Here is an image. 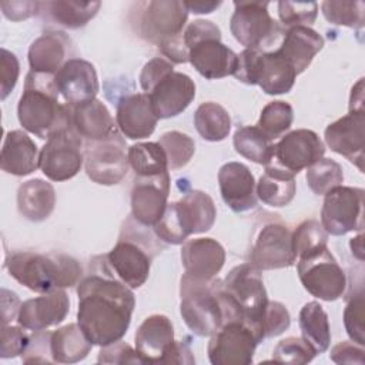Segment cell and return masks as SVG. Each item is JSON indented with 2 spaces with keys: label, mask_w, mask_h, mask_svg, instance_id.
I'll use <instances>...</instances> for the list:
<instances>
[{
  "label": "cell",
  "mask_w": 365,
  "mask_h": 365,
  "mask_svg": "<svg viewBox=\"0 0 365 365\" xmlns=\"http://www.w3.org/2000/svg\"><path fill=\"white\" fill-rule=\"evenodd\" d=\"M297 271L304 288L315 298L335 301L345 292L346 275L328 247L298 258Z\"/></svg>",
  "instance_id": "10"
},
{
  "label": "cell",
  "mask_w": 365,
  "mask_h": 365,
  "mask_svg": "<svg viewBox=\"0 0 365 365\" xmlns=\"http://www.w3.org/2000/svg\"><path fill=\"white\" fill-rule=\"evenodd\" d=\"M234 148L235 151L257 163L267 165L274 154L272 140L257 125H244L234 133Z\"/></svg>",
  "instance_id": "38"
},
{
  "label": "cell",
  "mask_w": 365,
  "mask_h": 365,
  "mask_svg": "<svg viewBox=\"0 0 365 365\" xmlns=\"http://www.w3.org/2000/svg\"><path fill=\"white\" fill-rule=\"evenodd\" d=\"M83 161V141L74 128L50 137L40 151V168L51 181L73 178L78 174Z\"/></svg>",
  "instance_id": "15"
},
{
  "label": "cell",
  "mask_w": 365,
  "mask_h": 365,
  "mask_svg": "<svg viewBox=\"0 0 365 365\" xmlns=\"http://www.w3.org/2000/svg\"><path fill=\"white\" fill-rule=\"evenodd\" d=\"M135 177H153L168 171L167 155L158 143H137L127 150Z\"/></svg>",
  "instance_id": "39"
},
{
  "label": "cell",
  "mask_w": 365,
  "mask_h": 365,
  "mask_svg": "<svg viewBox=\"0 0 365 365\" xmlns=\"http://www.w3.org/2000/svg\"><path fill=\"white\" fill-rule=\"evenodd\" d=\"M362 238H364V235H362V231H359V235L358 237H355V238H352L351 240V242H349V245H351V250H352V254L359 259V261H362L364 259V247H362Z\"/></svg>",
  "instance_id": "60"
},
{
  "label": "cell",
  "mask_w": 365,
  "mask_h": 365,
  "mask_svg": "<svg viewBox=\"0 0 365 365\" xmlns=\"http://www.w3.org/2000/svg\"><path fill=\"white\" fill-rule=\"evenodd\" d=\"M292 242L297 257L302 258L327 248L328 232L318 221L305 220L292 231Z\"/></svg>",
  "instance_id": "43"
},
{
  "label": "cell",
  "mask_w": 365,
  "mask_h": 365,
  "mask_svg": "<svg viewBox=\"0 0 365 365\" xmlns=\"http://www.w3.org/2000/svg\"><path fill=\"white\" fill-rule=\"evenodd\" d=\"M174 71L173 63L163 57H154L148 63L144 64L141 73H140V86L141 88L148 93L163 77H165L168 73Z\"/></svg>",
  "instance_id": "52"
},
{
  "label": "cell",
  "mask_w": 365,
  "mask_h": 365,
  "mask_svg": "<svg viewBox=\"0 0 365 365\" xmlns=\"http://www.w3.org/2000/svg\"><path fill=\"white\" fill-rule=\"evenodd\" d=\"M364 291L359 288L348 297L344 309V325L351 341L365 345V325H364Z\"/></svg>",
  "instance_id": "46"
},
{
  "label": "cell",
  "mask_w": 365,
  "mask_h": 365,
  "mask_svg": "<svg viewBox=\"0 0 365 365\" xmlns=\"http://www.w3.org/2000/svg\"><path fill=\"white\" fill-rule=\"evenodd\" d=\"M364 111H349L344 117L331 123L324 133L327 145L336 154L355 164L359 171H364Z\"/></svg>",
  "instance_id": "18"
},
{
  "label": "cell",
  "mask_w": 365,
  "mask_h": 365,
  "mask_svg": "<svg viewBox=\"0 0 365 365\" xmlns=\"http://www.w3.org/2000/svg\"><path fill=\"white\" fill-rule=\"evenodd\" d=\"M259 344L255 332L242 321H228L211 335L207 346L212 365H248Z\"/></svg>",
  "instance_id": "14"
},
{
  "label": "cell",
  "mask_w": 365,
  "mask_h": 365,
  "mask_svg": "<svg viewBox=\"0 0 365 365\" xmlns=\"http://www.w3.org/2000/svg\"><path fill=\"white\" fill-rule=\"evenodd\" d=\"M255 190L257 197L264 204L269 207H285L295 197V175L272 163H268Z\"/></svg>",
  "instance_id": "34"
},
{
  "label": "cell",
  "mask_w": 365,
  "mask_h": 365,
  "mask_svg": "<svg viewBox=\"0 0 365 365\" xmlns=\"http://www.w3.org/2000/svg\"><path fill=\"white\" fill-rule=\"evenodd\" d=\"M181 262L187 275L208 281L224 267L225 251L214 238L187 240L181 248Z\"/></svg>",
  "instance_id": "24"
},
{
  "label": "cell",
  "mask_w": 365,
  "mask_h": 365,
  "mask_svg": "<svg viewBox=\"0 0 365 365\" xmlns=\"http://www.w3.org/2000/svg\"><path fill=\"white\" fill-rule=\"evenodd\" d=\"M20 305V299L14 292L4 288L1 289V327L17 318Z\"/></svg>",
  "instance_id": "57"
},
{
  "label": "cell",
  "mask_w": 365,
  "mask_h": 365,
  "mask_svg": "<svg viewBox=\"0 0 365 365\" xmlns=\"http://www.w3.org/2000/svg\"><path fill=\"white\" fill-rule=\"evenodd\" d=\"M248 259L259 271L291 267L297 259L291 228L278 218L264 221L255 230Z\"/></svg>",
  "instance_id": "9"
},
{
  "label": "cell",
  "mask_w": 365,
  "mask_h": 365,
  "mask_svg": "<svg viewBox=\"0 0 365 365\" xmlns=\"http://www.w3.org/2000/svg\"><path fill=\"white\" fill-rule=\"evenodd\" d=\"M54 205V187L41 178L29 180L17 190V210L29 221L40 222L47 220Z\"/></svg>",
  "instance_id": "33"
},
{
  "label": "cell",
  "mask_w": 365,
  "mask_h": 365,
  "mask_svg": "<svg viewBox=\"0 0 365 365\" xmlns=\"http://www.w3.org/2000/svg\"><path fill=\"white\" fill-rule=\"evenodd\" d=\"M1 170L7 174L23 177L40 167V153L36 143L21 130H11L6 134L1 154Z\"/></svg>",
  "instance_id": "27"
},
{
  "label": "cell",
  "mask_w": 365,
  "mask_h": 365,
  "mask_svg": "<svg viewBox=\"0 0 365 365\" xmlns=\"http://www.w3.org/2000/svg\"><path fill=\"white\" fill-rule=\"evenodd\" d=\"M322 47L324 37L319 33L307 26H297L288 29L277 51L291 63L297 74H301Z\"/></svg>",
  "instance_id": "31"
},
{
  "label": "cell",
  "mask_w": 365,
  "mask_h": 365,
  "mask_svg": "<svg viewBox=\"0 0 365 365\" xmlns=\"http://www.w3.org/2000/svg\"><path fill=\"white\" fill-rule=\"evenodd\" d=\"M9 274L26 288L44 294L77 285L83 277L80 262L63 252H11L6 259Z\"/></svg>",
  "instance_id": "4"
},
{
  "label": "cell",
  "mask_w": 365,
  "mask_h": 365,
  "mask_svg": "<svg viewBox=\"0 0 365 365\" xmlns=\"http://www.w3.org/2000/svg\"><path fill=\"white\" fill-rule=\"evenodd\" d=\"M218 184L224 202L235 212H245L257 205V184L250 168L237 161L224 164L218 171Z\"/></svg>",
  "instance_id": "22"
},
{
  "label": "cell",
  "mask_w": 365,
  "mask_h": 365,
  "mask_svg": "<svg viewBox=\"0 0 365 365\" xmlns=\"http://www.w3.org/2000/svg\"><path fill=\"white\" fill-rule=\"evenodd\" d=\"M194 125L204 140L222 141L230 134L231 117L218 103L205 101L194 113Z\"/></svg>",
  "instance_id": "37"
},
{
  "label": "cell",
  "mask_w": 365,
  "mask_h": 365,
  "mask_svg": "<svg viewBox=\"0 0 365 365\" xmlns=\"http://www.w3.org/2000/svg\"><path fill=\"white\" fill-rule=\"evenodd\" d=\"M331 361L335 364H365V349L364 345H359L354 341H342L334 345L329 354Z\"/></svg>",
  "instance_id": "54"
},
{
  "label": "cell",
  "mask_w": 365,
  "mask_h": 365,
  "mask_svg": "<svg viewBox=\"0 0 365 365\" xmlns=\"http://www.w3.org/2000/svg\"><path fill=\"white\" fill-rule=\"evenodd\" d=\"M161 364H195L194 355L190 349V346L184 341H173L161 359Z\"/></svg>",
  "instance_id": "56"
},
{
  "label": "cell",
  "mask_w": 365,
  "mask_h": 365,
  "mask_svg": "<svg viewBox=\"0 0 365 365\" xmlns=\"http://www.w3.org/2000/svg\"><path fill=\"white\" fill-rule=\"evenodd\" d=\"M317 352L302 336H288L281 339L272 352V361L279 364H308Z\"/></svg>",
  "instance_id": "45"
},
{
  "label": "cell",
  "mask_w": 365,
  "mask_h": 365,
  "mask_svg": "<svg viewBox=\"0 0 365 365\" xmlns=\"http://www.w3.org/2000/svg\"><path fill=\"white\" fill-rule=\"evenodd\" d=\"M268 1H234L230 30L245 48L269 51L282 34L281 26L269 16Z\"/></svg>",
  "instance_id": "8"
},
{
  "label": "cell",
  "mask_w": 365,
  "mask_h": 365,
  "mask_svg": "<svg viewBox=\"0 0 365 365\" xmlns=\"http://www.w3.org/2000/svg\"><path fill=\"white\" fill-rule=\"evenodd\" d=\"M125 140L121 133L84 144V168L88 178L101 185L118 184L128 173Z\"/></svg>",
  "instance_id": "12"
},
{
  "label": "cell",
  "mask_w": 365,
  "mask_h": 365,
  "mask_svg": "<svg viewBox=\"0 0 365 365\" xmlns=\"http://www.w3.org/2000/svg\"><path fill=\"white\" fill-rule=\"evenodd\" d=\"M295 68L277 50L259 51L254 84H258L264 93L269 96L289 93L294 87Z\"/></svg>",
  "instance_id": "29"
},
{
  "label": "cell",
  "mask_w": 365,
  "mask_h": 365,
  "mask_svg": "<svg viewBox=\"0 0 365 365\" xmlns=\"http://www.w3.org/2000/svg\"><path fill=\"white\" fill-rule=\"evenodd\" d=\"M364 190L338 185L325 194L321 210V225L335 237L364 228Z\"/></svg>",
  "instance_id": "13"
},
{
  "label": "cell",
  "mask_w": 365,
  "mask_h": 365,
  "mask_svg": "<svg viewBox=\"0 0 365 365\" xmlns=\"http://www.w3.org/2000/svg\"><path fill=\"white\" fill-rule=\"evenodd\" d=\"M147 94L157 118H171L181 114L191 104L195 97V84L190 76L171 71Z\"/></svg>",
  "instance_id": "20"
},
{
  "label": "cell",
  "mask_w": 365,
  "mask_h": 365,
  "mask_svg": "<svg viewBox=\"0 0 365 365\" xmlns=\"http://www.w3.org/2000/svg\"><path fill=\"white\" fill-rule=\"evenodd\" d=\"M349 111H364V78H359L351 90Z\"/></svg>",
  "instance_id": "58"
},
{
  "label": "cell",
  "mask_w": 365,
  "mask_h": 365,
  "mask_svg": "<svg viewBox=\"0 0 365 365\" xmlns=\"http://www.w3.org/2000/svg\"><path fill=\"white\" fill-rule=\"evenodd\" d=\"M188 61L202 77L215 80L234 74L238 56L221 43V37H208L190 46Z\"/></svg>",
  "instance_id": "23"
},
{
  "label": "cell",
  "mask_w": 365,
  "mask_h": 365,
  "mask_svg": "<svg viewBox=\"0 0 365 365\" xmlns=\"http://www.w3.org/2000/svg\"><path fill=\"white\" fill-rule=\"evenodd\" d=\"M163 241L130 215L121 228L117 244L106 255L114 274L130 288H140L150 275L153 258L161 252Z\"/></svg>",
  "instance_id": "5"
},
{
  "label": "cell",
  "mask_w": 365,
  "mask_h": 365,
  "mask_svg": "<svg viewBox=\"0 0 365 365\" xmlns=\"http://www.w3.org/2000/svg\"><path fill=\"white\" fill-rule=\"evenodd\" d=\"M51 355L57 364H76L91 351L93 344L78 324H67L51 332Z\"/></svg>",
  "instance_id": "35"
},
{
  "label": "cell",
  "mask_w": 365,
  "mask_h": 365,
  "mask_svg": "<svg viewBox=\"0 0 365 365\" xmlns=\"http://www.w3.org/2000/svg\"><path fill=\"white\" fill-rule=\"evenodd\" d=\"M292 121L294 110L291 104L287 101L275 100L262 108L257 127L262 130L271 140H274L288 131Z\"/></svg>",
  "instance_id": "42"
},
{
  "label": "cell",
  "mask_w": 365,
  "mask_h": 365,
  "mask_svg": "<svg viewBox=\"0 0 365 365\" xmlns=\"http://www.w3.org/2000/svg\"><path fill=\"white\" fill-rule=\"evenodd\" d=\"M187 6L188 13H194V14H207V13H212L217 7L221 6V1H204V0H198V1H184Z\"/></svg>",
  "instance_id": "59"
},
{
  "label": "cell",
  "mask_w": 365,
  "mask_h": 365,
  "mask_svg": "<svg viewBox=\"0 0 365 365\" xmlns=\"http://www.w3.org/2000/svg\"><path fill=\"white\" fill-rule=\"evenodd\" d=\"M157 115L153 111L147 93H134L117 103L115 123L120 133L131 140L150 137L157 125Z\"/></svg>",
  "instance_id": "25"
},
{
  "label": "cell",
  "mask_w": 365,
  "mask_h": 365,
  "mask_svg": "<svg viewBox=\"0 0 365 365\" xmlns=\"http://www.w3.org/2000/svg\"><path fill=\"white\" fill-rule=\"evenodd\" d=\"M0 76H1V93H0V98L4 100L11 90L14 88L17 78H19V73H20V64L19 60L16 57V54H13L11 51L1 48V57H0Z\"/></svg>",
  "instance_id": "53"
},
{
  "label": "cell",
  "mask_w": 365,
  "mask_h": 365,
  "mask_svg": "<svg viewBox=\"0 0 365 365\" xmlns=\"http://www.w3.org/2000/svg\"><path fill=\"white\" fill-rule=\"evenodd\" d=\"M174 341V328L168 317H147L135 332V349L144 364H161L167 346Z\"/></svg>",
  "instance_id": "28"
},
{
  "label": "cell",
  "mask_w": 365,
  "mask_h": 365,
  "mask_svg": "<svg viewBox=\"0 0 365 365\" xmlns=\"http://www.w3.org/2000/svg\"><path fill=\"white\" fill-rule=\"evenodd\" d=\"M97 362L100 364H144L137 349H133L128 344L115 341L110 345L101 346Z\"/></svg>",
  "instance_id": "51"
},
{
  "label": "cell",
  "mask_w": 365,
  "mask_h": 365,
  "mask_svg": "<svg viewBox=\"0 0 365 365\" xmlns=\"http://www.w3.org/2000/svg\"><path fill=\"white\" fill-rule=\"evenodd\" d=\"M100 7V1H38L37 14L50 24L64 29H80L97 14Z\"/></svg>",
  "instance_id": "32"
},
{
  "label": "cell",
  "mask_w": 365,
  "mask_h": 365,
  "mask_svg": "<svg viewBox=\"0 0 365 365\" xmlns=\"http://www.w3.org/2000/svg\"><path fill=\"white\" fill-rule=\"evenodd\" d=\"M77 324L93 345L120 341L131 322L135 298L113 271L107 257H94L77 284Z\"/></svg>",
  "instance_id": "1"
},
{
  "label": "cell",
  "mask_w": 365,
  "mask_h": 365,
  "mask_svg": "<svg viewBox=\"0 0 365 365\" xmlns=\"http://www.w3.org/2000/svg\"><path fill=\"white\" fill-rule=\"evenodd\" d=\"M0 6L3 14L14 21L37 14L38 10V1H3Z\"/></svg>",
  "instance_id": "55"
},
{
  "label": "cell",
  "mask_w": 365,
  "mask_h": 365,
  "mask_svg": "<svg viewBox=\"0 0 365 365\" xmlns=\"http://www.w3.org/2000/svg\"><path fill=\"white\" fill-rule=\"evenodd\" d=\"M54 76L29 71L17 104V117L23 128L41 140L73 128V111L60 103Z\"/></svg>",
  "instance_id": "2"
},
{
  "label": "cell",
  "mask_w": 365,
  "mask_h": 365,
  "mask_svg": "<svg viewBox=\"0 0 365 365\" xmlns=\"http://www.w3.org/2000/svg\"><path fill=\"white\" fill-rule=\"evenodd\" d=\"M291 317L284 304L278 301H268L262 319L261 331L264 338H272L281 335L285 329L289 328Z\"/></svg>",
  "instance_id": "48"
},
{
  "label": "cell",
  "mask_w": 365,
  "mask_h": 365,
  "mask_svg": "<svg viewBox=\"0 0 365 365\" xmlns=\"http://www.w3.org/2000/svg\"><path fill=\"white\" fill-rule=\"evenodd\" d=\"M70 311V299L63 288L26 299L20 305L17 322L30 331H43L58 325Z\"/></svg>",
  "instance_id": "21"
},
{
  "label": "cell",
  "mask_w": 365,
  "mask_h": 365,
  "mask_svg": "<svg viewBox=\"0 0 365 365\" xmlns=\"http://www.w3.org/2000/svg\"><path fill=\"white\" fill-rule=\"evenodd\" d=\"M299 328L302 338L317 354H322L329 348L331 331L328 315L319 302L311 301L301 308Z\"/></svg>",
  "instance_id": "36"
},
{
  "label": "cell",
  "mask_w": 365,
  "mask_h": 365,
  "mask_svg": "<svg viewBox=\"0 0 365 365\" xmlns=\"http://www.w3.org/2000/svg\"><path fill=\"white\" fill-rule=\"evenodd\" d=\"M278 16L285 27L312 24L318 16L317 1H278Z\"/></svg>",
  "instance_id": "47"
},
{
  "label": "cell",
  "mask_w": 365,
  "mask_h": 365,
  "mask_svg": "<svg viewBox=\"0 0 365 365\" xmlns=\"http://www.w3.org/2000/svg\"><path fill=\"white\" fill-rule=\"evenodd\" d=\"M51 332L43 331H33L30 335V342L26 351L21 355V361L24 364H53L51 355Z\"/></svg>",
  "instance_id": "49"
},
{
  "label": "cell",
  "mask_w": 365,
  "mask_h": 365,
  "mask_svg": "<svg viewBox=\"0 0 365 365\" xmlns=\"http://www.w3.org/2000/svg\"><path fill=\"white\" fill-rule=\"evenodd\" d=\"M222 288L234 307L238 319L247 324L261 342L264 339L261 319L268 304L261 271L250 262L237 265L222 281Z\"/></svg>",
  "instance_id": "7"
},
{
  "label": "cell",
  "mask_w": 365,
  "mask_h": 365,
  "mask_svg": "<svg viewBox=\"0 0 365 365\" xmlns=\"http://www.w3.org/2000/svg\"><path fill=\"white\" fill-rule=\"evenodd\" d=\"M170 192L168 171L153 177H135L131 188V215L145 227L163 217Z\"/></svg>",
  "instance_id": "17"
},
{
  "label": "cell",
  "mask_w": 365,
  "mask_h": 365,
  "mask_svg": "<svg viewBox=\"0 0 365 365\" xmlns=\"http://www.w3.org/2000/svg\"><path fill=\"white\" fill-rule=\"evenodd\" d=\"M307 184L317 195H325L329 190L342 185L344 173L341 164L332 158H319L307 168Z\"/></svg>",
  "instance_id": "40"
},
{
  "label": "cell",
  "mask_w": 365,
  "mask_h": 365,
  "mask_svg": "<svg viewBox=\"0 0 365 365\" xmlns=\"http://www.w3.org/2000/svg\"><path fill=\"white\" fill-rule=\"evenodd\" d=\"M23 327L3 325L1 327V338H0V356L1 358H14L17 355H23L26 351L30 335L24 331Z\"/></svg>",
  "instance_id": "50"
},
{
  "label": "cell",
  "mask_w": 365,
  "mask_h": 365,
  "mask_svg": "<svg viewBox=\"0 0 365 365\" xmlns=\"http://www.w3.org/2000/svg\"><path fill=\"white\" fill-rule=\"evenodd\" d=\"M73 128L86 141H98L120 133L106 104L97 98L71 107Z\"/></svg>",
  "instance_id": "30"
},
{
  "label": "cell",
  "mask_w": 365,
  "mask_h": 365,
  "mask_svg": "<svg viewBox=\"0 0 365 365\" xmlns=\"http://www.w3.org/2000/svg\"><path fill=\"white\" fill-rule=\"evenodd\" d=\"M188 19L184 1L153 0L138 4L137 31L144 40L161 46L164 41L180 36Z\"/></svg>",
  "instance_id": "11"
},
{
  "label": "cell",
  "mask_w": 365,
  "mask_h": 365,
  "mask_svg": "<svg viewBox=\"0 0 365 365\" xmlns=\"http://www.w3.org/2000/svg\"><path fill=\"white\" fill-rule=\"evenodd\" d=\"M324 17L336 26H345L349 29H362L365 23V3L355 1H334L325 0L321 3Z\"/></svg>",
  "instance_id": "41"
},
{
  "label": "cell",
  "mask_w": 365,
  "mask_h": 365,
  "mask_svg": "<svg viewBox=\"0 0 365 365\" xmlns=\"http://www.w3.org/2000/svg\"><path fill=\"white\" fill-rule=\"evenodd\" d=\"M158 144L163 147L167 155L168 170H178L185 167L195 153L194 140L181 131L164 133L160 137Z\"/></svg>",
  "instance_id": "44"
},
{
  "label": "cell",
  "mask_w": 365,
  "mask_h": 365,
  "mask_svg": "<svg viewBox=\"0 0 365 365\" xmlns=\"http://www.w3.org/2000/svg\"><path fill=\"white\" fill-rule=\"evenodd\" d=\"M180 312L185 325L198 336H211L225 322L238 321L222 288V281L181 277Z\"/></svg>",
  "instance_id": "3"
},
{
  "label": "cell",
  "mask_w": 365,
  "mask_h": 365,
  "mask_svg": "<svg viewBox=\"0 0 365 365\" xmlns=\"http://www.w3.org/2000/svg\"><path fill=\"white\" fill-rule=\"evenodd\" d=\"M54 83L64 103L70 107L94 100L100 88L94 66L77 57L70 58L54 74Z\"/></svg>",
  "instance_id": "19"
},
{
  "label": "cell",
  "mask_w": 365,
  "mask_h": 365,
  "mask_svg": "<svg viewBox=\"0 0 365 365\" xmlns=\"http://www.w3.org/2000/svg\"><path fill=\"white\" fill-rule=\"evenodd\" d=\"M324 154L325 145L318 134L312 130L298 128L274 144V154L269 163L295 175L322 158Z\"/></svg>",
  "instance_id": "16"
},
{
  "label": "cell",
  "mask_w": 365,
  "mask_h": 365,
  "mask_svg": "<svg viewBox=\"0 0 365 365\" xmlns=\"http://www.w3.org/2000/svg\"><path fill=\"white\" fill-rule=\"evenodd\" d=\"M71 40L63 31L48 30L37 37L29 48L31 71L54 76L70 58Z\"/></svg>",
  "instance_id": "26"
},
{
  "label": "cell",
  "mask_w": 365,
  "mask_h": 365,
  "mask_svg": "<svg viewBox=\"0 0 365 365\" xmlns=\"http://www.w3.org/2000/svg\"><path fill=\"white\" fill-rule=\"evenodd\" d=\"M215 217L212 198L201 190H190L181 200L167 204L153 230L163 242L178 245L185 242L191 234L208 231L214 225Z\"/></svg>",
  "instance_id": "6"
}]
</instances>
